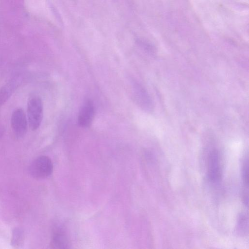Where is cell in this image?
<instances>
[{
	"label": "cell",
	"mask_w": 249,
	"mask_h": 249,
	"mask_svg": "<svg viewBox=\"0 0 249 249\" xmlns=\"http://www.w3.org/2000/svg\"><path fill=\"white\" fill-rule=\"evenodd\" d=\"M53 170V165L51 160L45 156L36 158L29 167L30 175L36 179L48 177L52 174Z\"/></svg>",
	"instance_id": "2"
},
{
	"label": "cell",
	"mask_w": 249,
	"mask_h": 249,
	"mask_svg": "<svg viewBox=\"0 0 249 249\" xmlns=\"http://www.w3.org/2000/svg\"><path fill=\"white\" fill-rule=\"evenodd\" d=\"M248 158H244L242 162L241 174L242 178L245 186L248 187L249 183Z\"/></svg>",
	"instance_id": "9"
},
{
	"label": "cell",
	"mask_w": 249,
	"mask_h": 249,
	"mask_svg": "<svg viewBox=\"0 0 249 249\" xmlns=\"http://www.w3.org/2000/svg\"><path fill=\"white\" fill-rule=\"evenodd\" d=\"M28 122L26 115L21 108L16 109L11 118V125L14 135L17 138H21L26 134Z\"/></svg>",
	"instance_id": "4"
},
{
	"label": "cell",
	"mask_w": 249,
	"mask_h": 249,
	"mask_svg": "<svg viewBox=\"0 0 249 249\" xmlns=\"http://www.w3.org/2000/svg\"><path fill=\"white\" fill-rule=\"evenodd\" d=\"M94 106L90 100H87L82 106L78 117V122L82 127L89 126L94 116Z\"/></svg>",
	"instance_id": "5"
},
{
	"label": "cell",
	"mask_w": 249,
	"mask_h": 249,
	"mask_svg": "<svg viewBox=\"0 0 249 249\" xmlns=\"http://www.w3.org/2000/svg\"><path fill=\"white\" fill-rule=\"evenodd\" d=\"M27 118L31 129L36 130L40 125L43 116V107L41 98L32 96L27 103Z\"/></svg>",
	"instance_id": "1"
},
{
	"label": "cell",
	"mask_w": 249,
	"mask_h": 249,
	"mask_svg": "<svg viewBox=\"0 0 249 249\" xmlns=\"http://www.w3.org/2000/svg\"><path fill=\"white\" fill-rule=\"evenodd\" d=\"M52 242L53 248H66L68 245V240L66 234L62 228L58 227L54 230Z\"/></svg>",
	"instance_id": "8"
},
{
	"label": "cell",
	"mask_w": 249,
	"mask_h": 249,
	"mask_svg": "<svg viewBox=\"0 0 249 249\" xmlns=\"http://www.w3.org/2000/svg\"><path fill=\"white\" fill-rule=\"evenodd\" d=\"M135 91L136 100L140 106L146 110H151L152 102L146 91L141 86L137 85Z\"/></svg>",
	"instance_id": "7"
},
{
	"label": "cell",
	"mask_w": 249,
	"mask_h": 249,
	"mask_svg": "<svg viewBox=\"0 0 249 249\" xmlns=\"http://www.w3.org/2000/svg\"><path fill=\"white\" fill-rule=\"evenodd\" d=\"M238 227L239 230L246 232V227L248 228V219L247 217L244 214H242L239 217L238 222Z\"/></svg>",
	"instance_id": "11"
},
{
	"label": "cell",
	"mask_w": 249,
	"mask_h": 249,
	"mask_svg": "<svg viewBox=\"0 0 249 249\" xmlns=\"http://www.w3.org/2000/svg\"><path fill=\"white\" fill-rule=\"evenodd\" d=\"M22 78L18 75L12 78L0 89V107L4 104L21 83Z\"/></svg>",
	"instance_id": "6"
},
{
	"label": "cell",
	"mask_w": 249,
	"mask_h": 249,
	"mask_svg": "<svg viewBox=\"0 0 249 249\" xmlns=\"http://www.w3.org/2000/svg\"><path fill=\"white\" fill-rule=\"evenodd\" d=\"M208 173L209 179L213 182L220 181L222 176L220 155L216 149L212 150L208 158Z\"/></svg>",
	"instance_id": "3"
},
{
	"label": "cell",
	"mask_w": 249,
	"mask_h": 249,
	"mask_svg": "<svg viewBox=\"0 0 249 249\" xmlns=\"http://www.w3.org/2000/svg\"><path fill=\"white\" fill-rule=\"evenodd\" d=\"M23 237L22 231L19 229H16L13 233L12 244L14 246H19L22 241Z\"/></svg>",
	"instance_id": "10"
}]
</instances>
